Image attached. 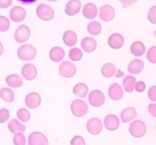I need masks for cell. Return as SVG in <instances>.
<instances>
[{
  "label": "cell",
  "instance_id": "cell-41",
  "mask_svg": "<svg viewBox=\"0 0 156 145\" xmlns=\"http://www.w3.org/2000/svg\"><path fill=\"white\" fill-rule=\"evenodd\" d=\"M146 89V84L143 81H138L135 83V89L138 92H142Z\"/></svg>",
  "mask_w": 156,
  "mask_h": 145
},
{
  "label": "cell",
  "instance_id": "cell-2",
  "mask_svg": "<svg viewBox=\"0 0 156 145\" xmlns=\"http://www.w3.org/2000/svg\"><path fill=\"white\" fill-rule=\"evenodd\" d=\"M130 134L135 138H141L146 132V126L144 122L140 120L132 121L129 127Z\"/></svg>",
  "mask_w": 156,
  "mask_h": 145
},
{
  "label": "cell",
  "instance_id": "cell-22",
  "mask_svg": "<svg viewBox=\"0 0 156 145\" xmlns=\"http://www.w3.org/2000/svg\"><path fill=\"white\" fill-rule=\"evenodd\" d=\"M65 57V51L60 46L53 47L49 53L50 59L54 62H60Z\"/></svg>",
  "mask_w": 156,
  "mask_h": 145
},
{
  "label": "cell",
  "instance_id": "cell-26",
  "mask_svg": "<svg viewBox=\"0 0 156 145\" xmlns=\"http://www.w3.org/2000/svg\"><path fill=\"white\" fill-rule=\"evenodd\" d=\"M8 128L13 133L16 132H24L26 130L25 126L18 122L16 119H12L8 122Z\"/></svg>",
  "mask_w": 156,
  "mask_h": 145
},
{
  "label": "cell",
  "instance_id": "cell-32",
  "mask_svg": "<svg viewBox=\"0 0 156 145\" xmlns=\"http://www.w3.org/2000/svg\"><path fill=\"white\" fill-rule=\"evenodd\" d=\"M69 57L73 61H79L82 58V52L78 48H73L69 51Z\"/></svg>",
  "mask_w": 156,
  "mask_h": 145
},
{
  "label": "cell",
  "instance_id": "cell-37",
  "mask_svg": "<svg viewBox=\"0 0 156 145\" xmlns=\"http://www.w3.org/2000/svg\"><path fill=\"white\" fill-rule=\"evenodd\" d=\"M147 18L149 21L154 24H156V6H152L148 10Z\"/></svg>",
  "mask_w": 156,
  "mask_h": 145
},
{
  "label": "cell",
  "instance_id": "cell-19",
  "mask_svg": "<svg viewBox=\"0 0 156 145\" xmlns=\"http://www.w3.org/2000/svg\"><path fill=\"white\" fill-rule=\"evenodd\" d=\"M80 45L83 51L87 53H91L96 50L97 43L94 39L90 37H85L81 40Z\"/></svg>",
  "mask_w": 156,
  "mask_h": 145
},
{
  "label": "cell",
  "instance_id": "cell-42",
  "mask_svg": "<svg viewBox=\"0 0 156 145\" xmlns=\"http://www.w3.org/2000/svg\"><path fill=\"white\" fill-rule=\"evenodd\" d=\"M122 4L123 8H127L133 4L135 3L138 0H118Z\"/></svg>",
  "mask_w": 156,
  "mask_h": 145
},
{
  "label": "cell",
  "instance_id": "cell-18",
  "mask_svg": "<svg viewBox=\"0 0 156 145\" xmlns=\"http://www.w3.org/2000/svg\"><path fill=\"white\" fill-rule=\"evenodd\" d=\"M144 69V62L141 59H135L131 61L127 67V71L131 74L137 75Z\"/></svg>",
  "mask_w": 156,
  "mask_h": 145
},
{
  "label": "cell",
  "instance_id": "cell-6",
  "mask_svg": "<svg viewBox=\"0 0 156 145\" xmlns=\"http://www.w3.org/2000/svg\"><path fill=\"white\" fill-rule=\"evenodd\" d=\"M105 96L103 92L98 89L91 91L88 95V100L91 105L94 107H99L105 102Z\"/></svg>",
  "mask_w": 156,
  "mask_h": 145
},
{
  "label": "cell",
  "instance_id": "cell-46",
  "mask_svg": "<svg viewBox=\"0 0 156 145\" xmlns=\"http://www.w3.org/2000/svg\"><path fill=\"white\" fill-rule=\"evenodd\" d=\"M3 51H4V48H3V45L0 42V56H1V54H2L3 53Z\"/></svg>",
  "mask_w": 156,
  "mask_h": 145
},
{
  "label": "cell",
  "instance_id": "cell-38",
  "mask_svg": "<svg viewBox=\"0 0 156 145\" xmlns=\"http://www.w3.org/2000/svg\"><path fill=\"white\" fill-rule=\"evenodd\" d=\"M10 116L9 111L6 108H2L0 110V123H4L7 121Z\"/></svg>",
  "mask_w": 156,
  "mask_h": 145
},
{
  "label": "cell",
  "instance_id": "cell-15",
  "mask_svg": "<svg viewBox=\"0 0 156 145\" xmlns=\"http://www.w3.org/2000/svg\"><path fill=\"white\" fill-rule=\"evenodd\" d=\"M41 103V97L37 92H30L25 98V103L29 108H36L38 107Z\"/></svg>",
  "mask_w": 156,
  "mask_h": 145
},
{
  "label": "cell",
  "instance_id": "cell-29",
  "mask_svg": "<svg viewBox=\"0 0 156 145\" xmlns=\"http://www.w3.org/2000/svg\"><path fill=\"white\" fill-rule=\"evenodd\" d=\"M116 66L112 63H106L101 68V73L105 78H111L115 75Z\"/></svg>",
  "mask_w": 156,
  "mask_h": 145
},
{
  "label": "cell",
  "instance_id": "cell-5",
  "mask_svg": "<svg viewBox=\"0 0 156 145\" xmlns=\"http://www.w3.org/2000/svg\"><path fill=\"white\" fill-rule=\"evenodd\" d=\"M76 73V67L70 61H63L59 66V75L63 77L69 78L74 76Z\"/></svg>",
  "mask_w": 156,
  "mask_h": 145
},
{
  "label": "cell",
  "instance_id": "cell-24",
  "mask_svg": "<svg viewBox=\"0 0 156 145\" xmlns=\"http://www.w3.org/2000/svg\"><path fill=\"white\" fill-rule=\"evenodd\" d=\"M136 83V78L132 75L126 76L122 81V86L126 92L128 93L132 92L134 89L135 84Z\"/></svg>",
  "mask_w": 156,
  "mask_h": 145
},
{
  "label": "cell",
  "instance_id": "cell-13",
  "mask_svg": "<svg viewBox=\"0 0 156 145\" xmlns=\"http://www.w3.org/2000/svg\"><path fill=\"white\" fill-rule=\"evenodd\" d=\"M108 95L112 100L117 101L122 98L124 93L120 85L117 83H114L109 86Z\"/></svg>",
  "mask_w": 156,
  "mask_h": 145
},
{
  "label": "cell",
  "instance_id": "cell-43",
  "mask_svg": "<svg viewBox=\"0 0 156 145\" xmlns=\"http://www.w3.org/2000/svg\"><path fill=\"white\" fill-rule=\"evenodd\" d=\"M148 111L151 116L156 117V103H150L148 105Z\"/></svg>",
  "mask_w": 156,
  "mask_h": 145
},
{
  "label": "cell",
  "instance_id": "cell-10",
  "mask_svg": "<svg viewBox=\"0 0 156 145\" xmlns=\"http://www.w3.org/2000/svg\"><path fill=\"white\" fill-rule=\"evenodd\" d=\"M99 18L104 21H110L115 17V10L113 7L106 4L102 6L99 9Z\"/></svg>",
  "mask_w": 156,
  "mask_h": 145
},
{
  "label": "cell",
  "instance_id": "cell-33",
  "mask_svg": "<svg viewBox=\"0 0 156 145\" xmlns=\"http://www.w3.org/2000/svg\"><path fill=\"white\" fill-rule=\"evenodd\" d=\"M16 116L20 121L22 122H27L30 117V112L25 108H20L16 113Z\"/></svg>",
  "mask_w": 156,
  "mask_h": 145
},
{
  "label": "cell",
  "instance_id": "cell-4",
  "mask_svg": "<svg viewBox=\"0 0 156 145\" xmlns=\"http://www.w3.org/2000/svg\"><path fill=\"white\" fill-rule=\"evenodd\" d=\"M36 13L38 17L43 21L51 20L54 17V9L45 4H40L37 6Z\"/></svg>",
  "mask_w": 156,
  "mask_h": 145
},
{
  "label": "cell",
  "instance_id": "cell-39",
  "mask_svg": "<svg viewBox=\"0 0 156 145\" xmlns=\"http://www.w3.org/2000/svg\"><path fill=\"white\" fill-rule=\"evenodd\" d=\"M71 145H85L83 138L81 136H75L71 141Z\"/></svg>",
  "mask_w": 156,
  "mask_h": 145
},
{
  "label": "cell",
  "instance_id": "cell-9",
  "mask_svg": "<svg viewBox=\"0 0 156 145\" xmlns=\"http://www.w3.org/2000/svg\"><path fill=\"white\" fill-rule=\"evenodd\" d=\"M46 137L41 132H34L28 136V145H48Z\"/></svg>",
  "mask_w": 156,
  "mask_h": 145
},
{
  "label": "cell",
  "instance_id": "cell-3",
  "mask_svg": "<svg viewBox=\"0 0 156 145\" xmlns=\"http://www.w3.org/2000/svg\"><path fill=\"white\" fill-rule=\"evenodd\" d=\"M71 111L76 117H83L88 111V107L85 102L80 99L74 100L71 104Z\"/></svg>",
  "mask_w": 156,
  "mask_h": 145
},
{
  "label": "cell",
  "instance_id": "cell-1",
  "mask_svg": "<svg viewBox=\"0 0 156 145\" xmlns=\"http://www.w3.org/2000/svg\"><path fill=\"white\" fill-rule=\"evenodd\" d=\"M37 54L34 46L30 44H24L20 46L17 51V55L20 59L27 61L34 59Z\"/></svg>",
  "mask_w": 156,
  "mask_h": 145
},
{
  "label": "cell",
  "instance_id": "cell-40",
  "mask_svg": "<svg viewBox=\"0 0 156 145\" xmlns=\"http://www.w3.org/2000/svg\"><path fill=\"white\" fill-rule=\"evenodd\" d=\"M147 95L151 101L156 102V86H151L149 89L147 91Z\"/></svg>",
  "mask_w": 156,
  "mask_h": 145
},
{
  "label": "cell",
  "instance_id": "cell-20",
  "mask_svg": "<svg viewBox=\"0 0 156 145\" xmlns=\"http://www.w3.org/2000/svg\"><path fill=\"white\" fill-rule=\"evenodd\" d=\"M83 16L89 20L94 19L96 17L98 13V9L95 4L93 3H87L85 4L82 9Z\"/></svg>",
  "mask_w": 156,
  "mask_h": 145
},
{
  "label": "cell",
  "instance_id": "cell-35",
  "mask_svg": "<svg viewBox=\"0 0 156 145\" xmlns=\"http://www.w3.org/2000/svg\"><path fill=\"white\" fill-rule=\"evenodd\" d=\"M146 57L150 62L156 64V46H153L148 50Z\"/></svg>",
  "mask_w": 156,
  "mask_h": 145
},
{
  "label": "cell",
  "instance_id": "cell-21",
  "mask_svg": "<svg viewBox=\"0 0 156 145\" xmlns=\"http://www.w3.org/2000/svg\"><path fill=\"white\" fill-rule=\"evenodd\" d=\"M136 116V111L133 107H128L124 109L120 114L121 121L123 123H127L133 120Z\"/></svg>",
  "mask_w": 156,
  "mask_h": 145
},
{
  "label": "cell",
  "instance_id": "cell-27",
  "mask_svg": "<svg viewBox=\"0 0 156 145\" xmlns=\"http://www.w3.org/2000/svg\"><path fill=\"white\" fill-rule=\"evenodd\" d=\"M7 84L12 87H19L22 86L23 81L21 78L16 74H12L7 76L5 78Z\"/></svg>",
  "mask_w": 156,
  "mask_h": 145
},
{
  "label": "cell",
  "instance_id": "cell-45",
  "mask_svg": "<svg viewBox=\"0 0 156 145\" xmlns=\"http://www.w3.org/2000/svg\"><path fill=\"white\" fill-rule=\"evenodd\" d=\"M16 1L21 2L23 4L29 5V4H32L36 2L38 0H16Z\"/></svg>",
  "mask_w": 156,
  "mask_h": 145
},
{
  "label": "cell",
  "instance_id": "cell-44",
  "mask_svg": "<svg viewBox=\"0 0 156 145\" xmlns=\"http://www.w3.org/2000/svg\"><path fill=\"white\" fill-rule=\"evenodd\" d=\"M12 4V0H0V8L5 9L10 7Z\"/></svg>",
  "mask_w": 156,
  "mask_h": 145
},
{
  "label": "cell",
  "instance_id": "cell-12",
  "mask_svg": "<svg viewBox=\"0 0 156 145\" xmlns=\"http://www.w3.org/2000/svg\"><path fill=\"white\" fill-rule=\"evenodd\" d=\"M119 123V119L115 114H108L104 120L105 128L109 131H114L118 129Z\"/></svg>",
  "mask_w": 156,
  "mask_h": 145
},
{
  "label": "cell",
  "instance_id": "cell-47",
  "mask_svg": "<svg viewBox=\"0 0 156 145\" xmlns=\"http://www.w3.org/2000/svg\"><path fill=\"white\" fill-rule=\"evenodd\" d=\"M47 1H58V0H47Z\"/></svg>",
  "mask_w": 156,
  "mask_h": 145
},
{
  "label": "cell",
  "instance_id": "cell-31",
  "mask_svg": "<svg viewBox=\"0 0 156 145\" xmlns=\"http://www.w3.org/2000/svg\"><path fill=\"white\" fill-rule=\"evenodd\" d=\"M88 32L93 35H98L102 31V26L98 21H92L87 26Z\"/></svg>",
  "mask_w": 156,
  "mask_h": 145
},
{
  "label": "cell",
  "instance_id": "cell-11",
  "mask_svg": "<svg viewBox=\"0 0 156 145\" xmlns=\"http://www.w3.org/2000/svg\"><path fill=\"white\" fill-rule=\"evenodd\" d=\"M9 16L13 21L18 23L24 20L26 16V12L23 7L17 6L11 9Z\"/></svg>",
  "mask_w": 156,
  "mask_h": 145
},
{
  "label": "cell",
  "instance_id": "cell-16",
  "mask_svg": "<svg viewBox=\"0 0 156 145\" xmlns=\"http://www.w3.org/2000/svg\"><path fill=\"white\" fill-rule=\"evenodd\" d=\"M21 74L25 80L28 81L32 80L37 76L36 67L32 64L27 63L23 66Z\"/></svg>",
  "mask_w": 156,
  "mask_h": 145
},
{
  "label": "cell",
  "instance_id": "cell-34",
  "mask_svg": "<svg viewBox=\"0 0 156 145\" xmlns=\"http://www.w3.org/2000/svg\"><path fill=\"white\" fill-rule=\"evenodd\" d=\"M13 141L15 145H26V143L24 135L20 132L16 133L13 136Z\"/></svg>",
  "mask_w": 156,
  "mask_h": 145
},
{
  "label": "cell",
  "instance_id": "cell-25",
  "mask_svg": "<svg viewBox=\"0 0 156 145\" xmlns=\"http://www.w3.org/2000/svg\"><path fill=\"white\" fill-rule=\"evenodd\" d=\"M145 51V46L140 41H135L133 42L130 46V51L132 54L135 56H141L144 54Z\"/></svg>",
  "mask_w": 156,
  "mask_h": 145
},
{
  "label": "cell",
  "instance_id": "cell-36",
  "mask_svg": "<svg viewBox=\"0 0 156 145\" xmlns=\"http://www.w3.org/2000/svg\"><path fill=\"white\" fill-rule=\"evenodd\" d=\"M10 28V21L4 16H0V32H5Z\"/></svg>",
  "mask_w": 156,
  "mask_h": 145
},
{
  "label": "cell",
  "instance_id": "cell-23",
  "mask_svg": "<svg viewBox=\"0 0 156 145\" xmlns=\"http://www.w3.org/2000/svg\"><path fill=\"white\" fill-rule=\"evenodd\" d=\"M63 40L64 43L68 46H73L75 45L77 41V37L76 33L72 30H67L63 35Z\"/></svg>",
  "mask_w": 156,
  "mask_h": 145
},
{
  "label": "cell",
  "instance_id": "cell-17",
  "mask_svg": "<svg viewBox=\"0 0 156 145\" xmlns=\"http://www.w3.org/2000/svg\"><path fill=\"white\" fill-rule=\"evenodd\" d=\"M124 42L123 37L118 33H114L110 35L108 39V45L113 49L117 50L121 48Z\"/></svg>",
  "mask_w": 156,
  "mask_h": 145
},
{
  "label": "cell",
  "instance_id": "cell-14",
  "mask_svg": "<svg viewBox=\"0 0 156 145\" xmlns=\"http://www.w3.org/2000/svg\"><path fill=\"white\" fill-rule=\"evenodd\" d=\"M81 7L82 4L79 0H70L65 6V12L69 16H74L79 12Z\"/></svg>",
  "mask_w": 156,
  "mask_h": 145
},
{
  "label": "cell",
  "instance_id": "cell-30",
  "mask_svg": "<svg viewBox=\"0 0 156 145\" xmlns=\"http://www.w3.org/2000/svg\"><path fill=\"white\" fill-rule=\"evenodd\" d=\"M0 97L4 101L11 103L14 100L15 94L12 89L8 87H2L0 89Z\"/></svg>",
  "mask_w": 156,
  "mask_h": 145
},
{
  "label": "cell",
  "instance_id": "cell-28",
  "mask_svg": "<svg viewBox=\"0 0 156 145\" xmlns=\"http://www.w3.org/2000/svg\"><path fill=\"white\" fill-rule=\"evenodd\" d=\"M73 92L75 95L79 97L85 98L88 92V87L85 84L79 83L74 86Z\"/></svg>",
  "mask_w": 156,
  "mask_h": 145
},
{
  "label": "cell",
  "instance_id": "cell-8",
  "mask_svg": "<svg viewBox=\"0 0 156 145\" xmlns=\"http://www.w3.org/2000/svg\"><path fill=\"white\" fill-rule=\"evenodd\" d=\"M87 130L91 135H96L99 134L102 130V124L101 121L98 117L90 118L87 123Z\"/></svg>",
  "mask_w": 156,
  "mask_h": 145
},
{
  "label": "cell",
  "instance_id": "cell-7",
  "mask_svg": "<svg viewBox=\"0 0 156 145\" xmlns=\"http://www.w3.org/2000/svg\"><path fill=\"white\" fill-rule=\"evenodd\" d=\"M30 30L28 26L22 24L19 26L14 35L15 40L18 43H23L26 42L30 37Z\"/></svg>",
  "mask_w": 156,
  "mask_h": 145
}]
</instances>
